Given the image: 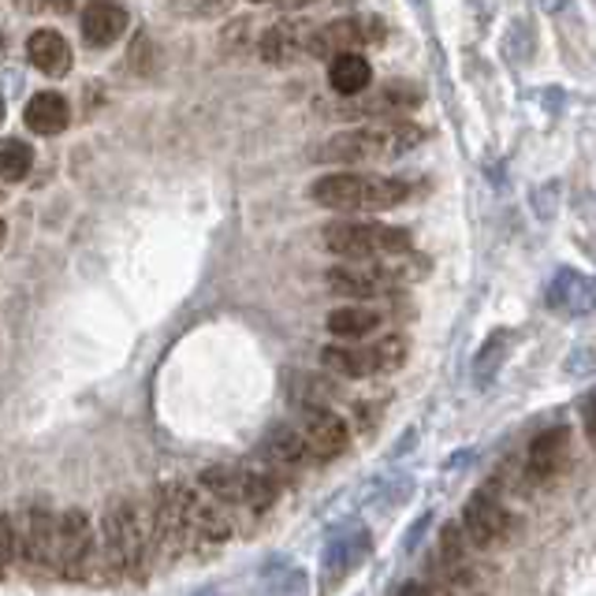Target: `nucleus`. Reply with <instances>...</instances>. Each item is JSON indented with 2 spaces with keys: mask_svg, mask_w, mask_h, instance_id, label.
Listing matches in <instances>:
<instances>
[{
  "mask_svg": "<svg viewBox=\"0 0 596 596\" xmlns=\"http://www.w3.org/2000/svg\"><path fill=\"white\" fill-rule=\"evenodd\" d=\"M414 4H418V0H414Z\"/></svg>",
  "mask_w": 596,
  "mask_h": 596,
  "instance_id": "37998d69",
  "label": "nucleus"
},
{
  "mask_svg": "<svg viewBox=\"0 0 596 596\" xmlns=\"http://www.w3.org/2000/svg\"><path fill=\"white\" fill-rule=\"evenodd\" d=\"M321 239H325V246L336 258H347V261H384L411 250V235L403 228L381 224V221H358V216L325 224Z\"/></svg>",
  "mask_w": 596,
  "mask_h": 596,
  "instance_id": "20e7f679",
  "label": "nucleus"
},
{
  "mask_svg": "<svg viewBox=\"0 0 596 596\" xmlns=\"http://www.w3.org/2000/svg\"><path fill=\"white\" fill-rule=\"evenodd\" d=\"M571 466V429L566 425H552V429L537 432L526 456L529 481H555Z\"/></svg>",
  "mask_w": 596,
  "mask_h": 596,
  "instance_id": "ddd939ff",
  "label": "nucleus"
},
{
  "mask_svg": "<svg viewBox=\"0 0 596 596\" xmlns=\"http://www.w3.org/2000/svg\"><path fill=\"white\" fill-rule=\"evenodd\" d=\"M328 288L344 299H355V302H376V299H387L400 291V283L387 272L384 261H347V265H333L325 272Z\"/></svg>",
  "mask_w": 596,
  "mask_h": 596,
  "instance_id": "1a4fd4ad",
  "label": "nucleus"
},
{
  "mask_svg": "<svg viewBox=\"0 0 596 596\" xmlns=\"http://www.w3.org/2000/svg\"><path fill=\"white\" fill-rule=\"evenodd\" d=\"M15 522V560L26 566V571H42V566H53V541H56V515L42 499L34 504H23Z\"/></svg>",
  "mask_w": 596,
  "mask_h": 596,
  "instance_id": "0eeeda50",
  "label": "nucleus"
},
{
  "mask_svg": "<svg viewBox=\"0 0 596 596\" xmlns=\"http://www.w3.org/2000/svg\"><path fill=\"white\" fill-rule=\"evenodd\" d=\"M406 355H411V344H406V336L392 333V336H381L373 344V362H376V373H395Z\"/></svg>",
  "mask_w": 596,
  "mask_h": 596,
  "instance_id": "c756f323",
  "label": "nucleus"
},
{
  "mask_svg": "<svg viewBox=\"0 0 596 596\" xmlns=\"http://www.w3.org/2000/svg\"><path fill=\"white\" fill-rule=\"evenodd\" d=\"M421 529H429V515L418 518V522L411 526V533H406V544H403V552H414V544L421 541Z\"/></svg>",
  "mask_w": 596,
  "mask_h": 596,
  "instance_id": "f704fd0d",
  "label": "nucleus"
},
{
  "mask_svg": "<svg viewBox=\"0 0 596 596\" xmlns=\"http://www.w3.org/2000/svg\"><path fill=\"white\" fill-rule=\"evenodd\" d=\"M82 0H19L23 12H75Z\"/></svg>",
  "mask_w": 596,
  "mask_h": 596,
  "instance_id": "473e14b6",
  "label": "nucleus"
},
{
  "mask_svg": "<svg viewBox=\"0 0 596 596\" xmlns=\"http://www.w3.org/2000/svg\"><path fill=\"white\" fill-rule=\"evenodd\" d=\"M198 485L210 492L213 499H221L224 507H243L246 510V470L239 466H205Z\"/></svg>",
  "mask_w": 596,
  "mask_h": 596,
  "instance_id": "393cba45",
  "label": "nucleus"
},
{
  "mask_svg": "<svg viewBox=\"0 0 596 596\" xmlns=\"http://www.w3.org/2000/svg\"><path fill=\"white\" fill-rule=\"evenodd\" d=\"M0 123H4V98H0Z\"/></svg>",
  "mask_w": 596,
  "mask_h": 596,
  "instance_id": "ea45409f",
  "label": "nucleus"
},
{
  "mask_svg": "<svg viewBox=\"0 0 596 596\" xmlns=\"http://www.w3.org/2000/svg\"><path fill=\"white\" fill-rule=\"evenodd\" d=\"M191 526H194V537L198 544H228L232 541V518H228V507L221 499H213L210 492H198L191 488Z\"/></svg>",
  "mask_w": 596,
  "mask_h": 596,
  "instance_id": "f3484780",
  "label": "nucleus"
},
{
  "mask_svg": "<svg viewBox=\"0 0 596 596\" xmlns=\"http://www.w3.org/2000/svg\"><path fill=\"white\" fill-rule=\"evenodd\" d=\"M288 400L299 411H317V406H333V387L314 373H291L288 376Z\"/></svg>",
  "mask_w": 596,
  "mask_h": 596,
  "instance_id": "a878e982",
  "label": "nucleus"
},
{
  "mask_svg": "<svg viewBox=\"0 0 596 596\" xmlns=\"http://www.w3.org/2000/svg\"><path fill=\"white\" fill-rule=\"evenodd\" d=\"M381 310L366 306V302H355V306H339L328 314V333L336 339H366L381 328Z\"/></svg>",
  "mask_w": 596,
  "mask_h": 596,
  "instance_id": "b1692460",
  "label": "nucleus"
},
{
  "mask_svg": "<svg viewBox=\"0 0 596 596\" xmlns=\"http://www.w3.org/2000/svg\"><path fill=\"white\" fill-rule=\"evenodd\" d=\"M462 529H466L474 548H496L510 537V515L504 499L492 488H477L474 496L462 504Z\"/></svg>",
  "mask_w": 596,
  "mask_h": 596,
  "instance_id": "9d476101",
  "label": "nucleus"
},
{
  "mask_svg": "<svg viewBox=\"0 0 596 596\" xmlns=\"http://www.w3.org/2000/svg\"><path fill=\"white\" fill-rule=\"evenodd\" d=\"M202 596H221V593H202Z\"/></svg>",
  "mask_w": 596,
  "mask_h": 596,
  "instance_id": "79ce46f5",
  "label": "nucleus"
},
{
  "mask_svg": "<svg viewBox=\"0 0 596 596\" xmlns=\"http://www.w3.org/2000/svg\"><path fill=\"white\" fill-rule=\"evenodd\" d=\"M261 459L269 462V470H277V474H295V470H302L310 459L302 429H295V425H277V429H269V437L261 440Z\"/></svg>",
  "mask_w": 596,
  "mask_h": 596,
  "instance_id": "dca6fc26",
  "label": "nucleus"
},
{
  "mask_svg": "<svg viewBox=\"0 0 596 596\" xmlns=\"http://www.w3.org/2000/svg\"><path fill=\"white\" fill-rule=\"evenodd\" d=\"M369 529L362 526H344L339 533H333V541L325 544V574L328 582H344L347 574L358 571L369 555Z\"/></svg>",
  "mask_w": 596,
  "mask_h": 596,
  "instance_id": "4468645a",
  "label": "nucleus"
},
{
  "mask_svg": "<svg viewBox=\"0 0 596 596\" xmlns=\"http://www.w3.org/2000/svg\"><path fill=\"white\" fill-rule=\"evenodd\" d=\"M328 82H333V90L344 93V98H358V93L373 87V68H369L362 53H339L328 60Z\"/></svg>",
  "mask_w": 596,
  "mask_h": 596,
  "instance_id": "5701e85b",
  "label": "nucleus"
},
{
  "mask_svg": "<svg viewBox=\"0 0 596 596\" xmlns=\"http://www.w3.org/2000/svg\"><path fill=\"white\" fill-rule=\"evenodd\" d=\"M0 56H4V34H0Z\"/></svg>",
  "mask_w": 596,
  "mask_h": 596,
  "instance_id": "a19ab883",
  "label": "nucleus"
},
{
  "mask_svg": "<svg viewBox=\"0 0 596 596\" xmlns=\"http://www.w3.org/2000/svg\"><path fill=\"white\" fill-rule=\"evenodd\" d=\"M34 168V154L23 138H0V179L4 183H19Z\"/></svg>",
  "mask_w": 596,
  "mask_h": 596,
  "instance_id": "cd10ccee",
  "label": "nucleus"
},
{
  "mask_svg": "<svg viewBox=\"0 0 596 596\" xmlns=\"http://www.w3.org/2000/svg\"><path fill=\"white\" fill-rule=\"evenodd\" d=\"M123 31H127V12L116 0H90L82 8V37L90 49H109L112 42H120Z\"/></svg>",
  "mask_w": 596,
  "mask_h": 596,
  "instance_id": "a211bd4d",
  "label": "nucleus"
},
{
  "mask_svg": "<svg viewBox=\"0 0 596 596\" xmlns=\"http://www.w3.org/2000/svg\"><path fill=\"white\" fill-rule=\"evenodd\" d=\"M265 585L272 596H310V582L302 574V566L291 560H269L265 563Z\"/></svg>",
  "mask_w": 596,
  "mask_h": 596,
  "instance_id": "bb28decb",
  "label": "nucleus"
},
{
  "mask_svg": "<svg viewBox=\"0 0 596 596\" xmlns=\"http://www.w3.org/2000/svg\"><path fill=\"white\" fill-rule=\"evenodd\" d=\"M421 90L414 82H387L384 90L376 93H358V98L347 101L344 116L373 123V120H403V112L418 109Z\"/></svg>",
  "mask_w": 596,
  "mask_h": 596,
  "instance_id": "f8f14e48",
  "label": "nucleus"
},
{
  "mask_svg": "<svg viewBox=\"0 0 596 596\" xmlns=\"http://www.w3.org/2000/svg\"><path fill=\"white\" fill-rule=\"evenodd\" d=\"M157 555V522L154 504L138 507L131 499H112L101 518V566L109 578L142 582L149 560Z\"/></svg>",
  "mask_w": 596,
  "mask_h": 596,
  "instance_id": "f257e3e1",
  "label": "nucleus"
},
{
  "mask_svg": "<svg viewBox=\"0 0 596 596\" xmlns=\"http://www.w3.org/2000/svg\"><path fill=\"white\" fill-rule=\"evenodd\" d=\"M582 425H585V437H589V443L596 448V392H589L582 400Z\"/></svg>",
  "mask_w": 596,
  "mask_h": 596,
  "instance_id": "72a5a7b5",
  "label": "nucleus"
},
{
  "mask_svg": "<svg viewBox=\"0 0 596 596\" xmlns=\"http://www.w3.org/2000/svg\"><path fill=\"white\" fill-rule=\"evenodd\" d=\"M425 142V127L411 120H373L358 123L351 131H339L317 149L321 165H384L411 149H418Z\"/></svg>",
  "mask_w": 596,
  "mask_h": 596,
  "instance_id": "f03ea898",
  "label": "nucleus"
},
{
  "mask_svg": "<svg viewBox=\"0 0 596 596\" xmlns=\"http://www.w3.org/2000/svg\"><path fill=\"white\" fill-rule=\"evenodd\" d=\"M302 4H314V0H291L288 8H302Z\"/></svg>",
  "mask_w": 596,
  "mask_h": 596,
  "instance_id": "58836bf2",
  "label": "nucleus"
},
{
  "mask_svg": "<svg viewBox=\"0 0 596 596\" xmlns=\"http://www.w3.org/2000/svg\"><path fill=\"white\" fill-rule=\"evenodd\" d=\"M26 60L34 64L42 75H53V79H60V75L71 71L75 56H71V45L68 37H64L60 31H34L31 37H26Z\"/></svg>",
  "mask_w": 596,
  "mask_h": 596,
  "instance_id": "6ab92c4d",
  "label": "nucleus"
},
{
  "mask_svg": "<svg viewBox=\"0 0 596 596\" xmlns=\"http://www.w3.org/2000/svg\"><path fill=\"white\" fill-rule=\"evenodd\" d=\"M26 127L34 135H60L64 127L71 123V109H68V98L56 90H42L26 101V112H23Z\"/></svg>",
  "mask_w": 596,
  "mask_h": 596,
  "instance_id": "412c9836",
  "label": "nucleus"
},
{
  "mask_svg": "<svg viewBox=\"0 0 596 596\" xmlns=\"http://www.w3.org/2000/svg\"><path fill=\"white\" fill-rule=\"evenodd\" d=\"M4 239H8V224L0 221V246H4Z\"/></svg>",
  "mask_w": 596,
  "mask_h": 596,
  "instance_id": "4c0bfd02",
  "label": "nucleus"
},
{
  "mask_svg": "<svg viewBox=\"0 0 596 596\" xmlns=\"http://www.w3.org/2000/svg\"><path fill=\"white\" fill-rule=\"evenodd\" d=\"M400 596H429V589H425V585H418V582H406L403 589H400Z\"/></svg>",
  "mask_w": 596,
  "mask_h": 596,
  "instance_id": "c9c22d12",
  "label": "nucleus"
},
{
  "mask_svg": "<svg viewBox=\"0 0 596 596\" xmlns=\"http://www.w3.org/2000/svg\"><path fill=\"white\" fill-rule=\"evenodd\" d=\"M15 560V522L8 515H0V574Z\"/></svg>",
  "mask_w": 596,
  "mask_h": 596,
  "instance_id": "2f4dec72",
  "label": "nucleus"
},
{
  "mask_svg": "<svg viewBox=\"0 0 596 596\" xmlns=\"http://www.w3.org/2000/svg\"><path fill=\"white\" fill-rule=\"evenodd\" d=\"M310 198H314L321 210L366 216V213H384L403 205L406 198H411V183L395 176H376V172H328L314 179Z\"/></svg>",
  "mask_w": 596,
  "mask_h": 596,
  "instance_id": "7ed1b4c3",
  "label": "nucleus"
},
{
  "mask_svg": "<svg viewBox=\"0 0 596 596\" xmlns=\"http://www.w3.org/2000/svg\"><path fill=\"white\" fill-rule=\"evenodd\" d=\"M280 496V485L269 470H246V510L254 515H265Z\"/></svg>",
  "mask_w": 596,
  "mask_h": 596,
  "instance_id": "c85d7f7f",
  "label": "nucleus"
},
{
  "mask_svg": "<svg viewBox=\"0 0 596 596\" xmlns=\"http://www.w3.org/2000/svg\"><path fill=\"white\" fill-rule=\"evenodd\" d=\"M154 522H157V552L168 560H179L198 544L191 526V485L165 481L154 492Z\"/></svg>",
  "mask_w": 596,
  "mask_h": 596,
  "instance_id": "423d86ee",
  "label": "nucleus"
},
{
  "mask_svg": "<svg viewBox=\"0 0 596 596\" xmlns=\"http://www.w3.org/2000/svg\"><path fill=\"white\" fill-rule=\"evenodd\" d=\"M384 42V19L381 15H355V19H336V23H325L310 34L306 53L317 56V60H333L339 53H355L366 49V45Z\"/></svg>",
  "mask_w": 596,
  "mask_h": 596,
  "instance_id": "6e6552de",
  "label": "nucleus"
},
{
  "mask_svg": "<svg viewBox=\"0 0 596 596\" xmlns=\"http://www.w3.org/2000/svg\"><path fill=\"white\" fill-rule=\"evenodd\" d=\"M507 344H510V336H507V333H496L485 347H481V355H477V362H474L477 384H488L492 376H496V369L504 366V358H507Z\"/></svg>",
  "mask_w": 596,
  "mask_h": 596,
  "instance_id": "7c9ffc66",
  "label": "nucleus"
},
{
  "mask_svg": "<svg viewBox=\"0 0 596 596\" xmlns=\"http://www.w3.org/2000/svg\"><path fill=\"white\" fill-rule=\"evenodd\" d=\"M548 306L563 310V314H589L596 310V280L585 272L563 269L548 288Z\"/></svg>",
  "mask_w": 596,
  "mask_h": 596,
  "instance_id": "aec40b11",
  "label": "nucleus"
},
{
  "mask_svg": "<svg viewBox=\"0 0 596 596\" xmlns=\"http://www.w3.org/2000/svg\"><path fill=\"white\" fill-rule=\"evenodd\" d=\"M302 437H306L310 459L333 462L351 448V425H347L333 406H317V411H302Z\"/></svg>",
  "mask_w": 596,
  "mask_h": 596,
  "instance_id": "9b49d317",
  "label": "nucleus"
},
{
  "mask_svg": "<svg viewBox=\"0 0 596 596\" xmlns=\"http://www.w3.org/2000/svg\"><path fill=\"white\" fill-rule=\"evenodd\" d=\"M310 34H314V31H306V23H302V19H277V23H272L258 42L261 60L265 64L299 60V56L306 53V45H310Z\"/></svg>",
  "mask_w": 596,
  "mask_h": 596,
  "instance_id": "2eb2a0df",
  "label": "nucleus"
},
{
  "mask_svg": "<svg viewBox=\"0 0 596 596\" xmlns=\"http://www.w3.org/2000/svg\"><path fill=\"white\" fill-rule=\"evenodd\" d=\"M321 366L328 373L344 376V381H366V376H376V362H373V347H347V344H333L321 351Z\"/></svg>",
  "mask_w": 596,
  "mask_h": 596,
  "instance_id": "4be33fe9",
  "label": "nucleus"
},
{
  "mask_svg": "<svg viewBox=\"0 0 596 596\" xmlns=\"http://www.w3.org/2000/svg\"><path fill=\"white\" fill-rule=\"evenodd\" d=\"M98 537H93L90 515L82 507H68L56 518V541H53V574L64 582H87L98 578Z\"/></svg>",
  "mask_w": 596,
  "mask_h": 596,
  "instance_id": "39448f33",
  "label": "nucleus"
},
{
  "mask_svg": "<svg viewBox=\"0 0 596 596\" xmlns=\"http://www.w3.org/2000/svg\"><path fill=\"white\" fill-rule=\"evenodd\" d=\"M254 4H283V8H288L291 0H254Z\"/></svg>",
  "mask_w": 596,
  "mask_h": 596,
  "instance_id": "e433bc0d",
  "label": "nucleus"
}]
</instances>
